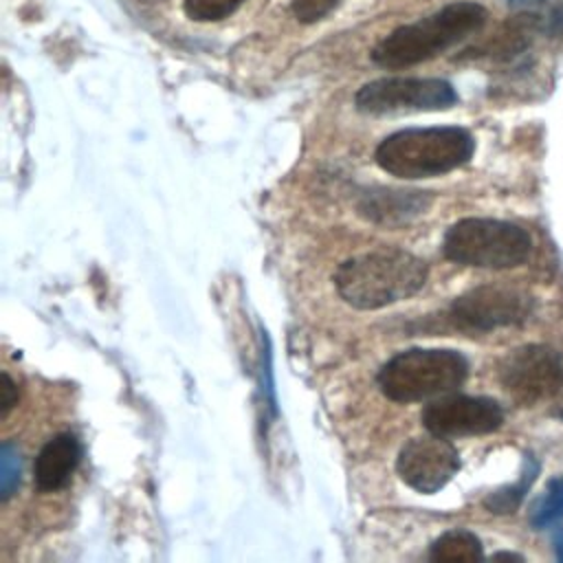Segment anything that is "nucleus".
Here are the masks:
<instances>
[{"mask_svg": "<svg viewBox=\"0 0 563 563\" xmlns=\"http://www.w3.org/2000/svg\"><path fill=\"white\" fill-rule=\"evenodd\" d=\"M427 264L418 255L383 246L345 260L334 273L336 292L358 310H378L416 295L427 282Z\"/></svg>", "mask_w": 563, "mask_h": 563, "instance_id": "obj_1", "label": "nucleus"}, {"mask_svg": "<svg viewBox=\"0 0 563 563\" xmlns=\"http://www.w3.org/2000/svg\"><path fill=\"white\" fill-rule=\"evenodd\" d=\"M475 141L464 128H409L385 136L376 152V165L405 180L431 178L453 172L471 161Z\"/></svg>", "mask_w": 563, "mask_h": 563, "instance_id": "obj_2", "label": "nucleus"}, {"mask_svg": "<svg viewBox=\"0 0 563 563\" xmlns=\"http://www.w3.org/2000/svg\"><path fill=\"white\" fill-rule=\"evenodd\" d=\"M486 18L488 11L477 2L446 4L429 18L391 31L374 46L372 59L383 68L416 66L479 31Z\"/></svg>", "mask_w": 563, "mask_h": 563, "instance_id": "obj_3", "label": "nucleus"}, {"mask_svg": "<svg viewBox=\"0 0 563 563\" xmlns=\"http://www.w3.org/2000/svg\"><path fill=\"white\" fill-rule=\"evenodd\" d=\"M468 376V361L444 347H411L394 354L378 372L380 391L394 402H420L453 394Z\"/></svg>", "mask_w": 563, "mask_h": 563, "instance_id": "obj_4", "label": "nucleus"}, {"mask_svg": "<svg viewBox=\"0 0 563 563\" xmlns=\"http://www.w3.org/2000/svg\"><path fill=\"white\" fill-rule=\"evenodd\" d=\"M444 257L475 268H515L530 257L532 240L519 224L495 218H464L442 240Z\"/></svg>", "mask_w": 563, "mask_h": 563, "instance_id": "obj_5", "label": "nucleus"}, {"mask_svg": "<svg viewBox=\"0 0 563 563\" xmlns=\"http://www.w3.org/2000/svg\"><path fill=\"white\" fill-rule=\"evenodd\" d=\"M457 101L453 86L435 77H383L365 84L356 97V110L365 114L433 112Z\"/></svg>", "mask_w": 563, "mask_h": 563, "instance_id": "obj_6", "label": "nucleus"}, {"mask_svg": "<svg viewBox=\"0 0 563 563\" xmlns=\"http://www.w3.org/2000/svg\"><path fill=\"white\" fill-rule=\"evenodd\" d=\"M499 383L512 402L532 407L563 387V361L548 345H521L501 361Z\"/></svg>", "mask_w": 563, "mask_h": 563, "instance_id": "obj_7", "label": "nucleus"}, {"mask_svg": "<svg viewBox=\"0 0 563 563\" xmlns=\"http://www.w3.org/2000/svg\"><path fill=\"white\" fill-rule=\"evenodd\" d=\"M532 312V299L508 286H477L453 299L449 319L466 332H490L526 321Z\"/></svg>", "mask_w": 563, "mask_h": 563, "instance_id": "obj_8", "label": "nucleus"}, {"mask_svg": "<svg viewBox=\"0 0 563 563\" xmlns=\"http://www.w3.org/2000/svg\"><path fill=\"white\" fill-rule=\"evenodd\" d=\"M420 420L433 435H482L493 433L504 424V411L497 400L486 396L444 394L422 409Z\"/></svg>", "mask_w": 563, "mask_h": 563, "instance_id": "obj_9", "label": "nucleus"}, {"mask_svg": "<svg viewBox=\"0 0 563 563\" xmlns=\"http://www.w3.org/2000/svg\"><path fill=\"white\" fill-rule=\"evenodd\" d=\"M396 471L416 493L433 495L460 471V453L442 435L431 433L424 438H411L398 451Z\"/></svg>", "mask_w": 563, "mask_h": 563, "instance_id": "obj_10", "label": "nucleus"}, {"mask_svg": "<svg viewBox=\"0 0 563 563\" xmlns=\"http://www.w3.org/2000/svg\"><path fill=\"white\" fill-rule=\"evenodd\" d=\"M81 462L79 440L64 431L53 435L37 453L33 466V482L42 493H57L66 488Z\"/></svg>", "mask_w": 563, "mask_h": 563, "instance_id": "obj_11", "label": "nucleus"}, {"mask_svg": "<svg viewBox=\"0 0 563 563\" xmlns=\"http://www.w3.org/2000/svg\"><path fill=\"white\" fill-rule=\"evenodd\" d=\"M431 205L429 191H405V189H372L361 196L358 213L378 224H405L416 216L424 213Z\"/></svg>", "mask_w": 563, "mask_h": 563, "instance_id": "obj_12", "label": "nucleus"}, {"mask_svg": "<svg viewBox=\"0 0 563 563\" xmlns=\"http://www.w3.org/2000/svg\"><path fill=\"white\" fill-rule=\"evenodd\" d=\"M482 556V543L468 530H449L440 534L429 548V559L440 563H471L479 561Z\"/></svg>", "mask_w": 563, "mask_h": 563, "instance_id": "obj_13", "label": "nucleus"}, {"mask_svg": "<svg viewBox=\"0 0 563 563\" xmlns=\"http://www.w3.org/2000/svg\"><path fill=\"white\" fill-rule=\"evenodd\" d=\"M537 26H539V22L534 15H530V13L515 15L510 22L504 24V29L499 33H495V37L488 42L486 51L497 57L517 55L530 44L532 35L537 33Z\"/></svg>", "mask_w": 563, "mask_h": 563, "instance_id": "obj_14", "label": "nucleus"}, {"mask_svg": "<svg viewBox=\"0 0 563 563\" xmlns=\"http://www.w3.org/2000/svg\"><path fill=\"white\" fill-rule=\"evenodd\" d=\"M537 473H539V462H537L532 455H526L519 479H517L515 484H510V486H504V488L490 493V495L484 499V506H486L490 512H495V515H510V512H515L517 506L521 504V499L526 497L528 488L532 486Z\"/></svg>", "mask_w": 563, "mask_h": 563, "instance_id": "obj_15", "label": "nucleus"}, {"mask_svg": "<svg viewBox=\"0 0 563 563\" xmlns=\"http://www.w3.org/2000/svg\"><path fill=\"white\" fill-rule=\"evenodd\" d=\"M563 517V477L550 479L543 495L530 510V523L534 528H548Z\"/></svg>", "mask_w": 563, "mask_h": 563, "instance_id": "obj_16", "label": "nucleus"}, {"mask_svg": "<svg viewBox=\"0 0 563 563\" xmlns=\"http://www.w3.org/2000/svg\"><path fill=\"white\" fill-rule=\"evenodd\" d=\"M20 475H22V457L20 451L13 442H2L0 446V499L7 501L18 484H20Z\"/></svg>", "mask_w": 563, "mask_h": 563, "instance_id": "obj_17", "label": "nucleus"}, {"mask_svg": "<svg viewBox=\"0 0 563 563\" xmlns=\"http://www.w3.org/2000/svg\"><path fill=\"white\" fill-rule=\"evenodd\" d=\"M242 0H185V13L198 22H216L240 7Z\"/></svg>", "mask_w": 563, "mask_h": 563, "instance_id": "obj_18", "label": "nucleus"}, {"mask_svg": "<svg viewBox=\"0 0 563 563\" xmlns=\"http://www.w3.org/2000/svg\"><path fill=\"white\" fill-rule=\"evenodd\" d=\"M341 0H292V11L299 22H317L325 18Z\"/></svg>", "mask_w": 563, "mask_h": 563, "instance_id": "obj_19", "label": "nucleus"}, {"mask_svg": "<svg viewBox=\"0 0 563 563\" xmlns=\"http://www.w3.org/2000/svg\"><path fill=\"white\" fill-rule=\"evenodd\" d=\"M13 405H18V387L9 374H2V416H7Z\"/></svg>", "mask_w": 563, "mask_h": 563, "instance_id": "obj_20", "label": "nucleus"}, {"mask_svg": "<svg viewBox=\"0 0 563 563\" xmlns=\"http://www.w3.org/2000/svg\"><path fill=\"white\" fill-rule=\"evenodd\" d=\"M554 545H556V559L563 563V530H559V532H556V541H554Z\"/></svg>", "mask_w": 563, "mask_h": 563, "instance_id": "obj_21", "label": "nucleus"}, {"mask_svg": "<svg viewBox=\"0 0 563 563\" xmlns=\"http://www.w3.org/2000/svg\"><path fill=\"white\" fill-rule=\"evenodd\" d=\"M493 559H512V561H521L519 554H508V552H499V554H495Z\"/></svg>", "mask_w": 563, "mask_h": 563, "instance_id": "obj_22", "label": "nucleus"}, {"mask_svg": "<svg viewBox=\"0 0 563 563\" xmlns=\"http://www.w3.org/2000/svg\"><path fill=\"white\" fill-rule=\"evenodd\" d=\"M554 416H556V418H561V420H563V398H561V400H559V405H556V409H554Z\"/></svg>", "mask_w": 563, "mask_h": 563, "instance_id": "obj_23", "label": "nucleus"}, {"mask_svg": "<svg viewBox=\"0 0 563 563\" xmlns=\"http://www.w3.org/2000/svg\"><path fill=\"white\" fill-rule=\"evenodd\" d=\"M508 2H526V0H508Z\"/></svg>", "mask_w": 563, "mask_h": 563, "instance_id": "obj_24", "label": "nucleus"}]
</instances>
